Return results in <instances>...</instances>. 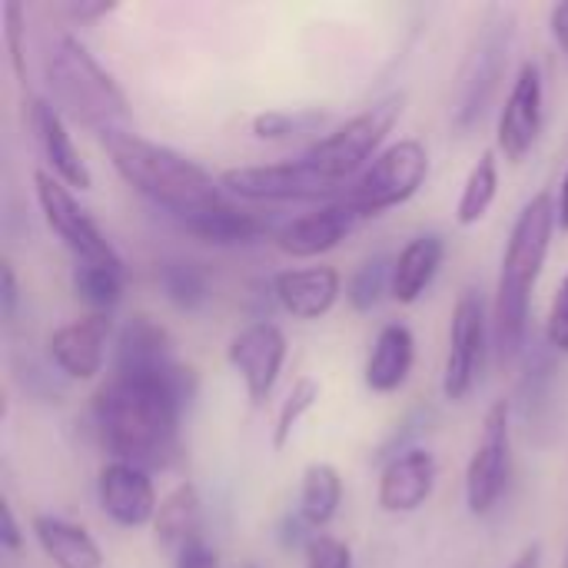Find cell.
Masks as SVG:
<instances>
[{"instance_id": "cell-33", "label": "cell", "mask_w": 568, "mask_h": 568, "mask_svg": "<svg viewBox=\"0 0 568 568\" xmlns=\"http://www.w3.org/2000/svg\"><path fill=\"white\" fill-rule=\"evenodd\" d=\"M23 33H27V20H23V7L17 0L3 3V43H7V57L13 67V77L20 83H27V53H23Z\"/></svg>"}, {"instance_id": "cell-43", "label": "cell", "mask_w": 568, "mask_h": 568, "mask_svg": "<svg viewBox=\"0 0 568 568\" xmlns=\"http://www.w3.org/2000/svg\"><path fill=\"white\" fill-rule=\"evenodd\" d=\"M559 230L568 233V170L562 176V186H559Z\"/></svg>"}, {"instance_id": "cell-7", "label": "cell", "mask_w": 568, "mask_h": 568, "mask_svg": "<svg viewBox=\"0 0 568 568\" xmlns=\"http://www.w3.org/2000/svg\"><path fill=\"white\" fill-rule=\"evenodd\" d=\"M429 176V150L419 140L389 143L349 186L339 200H346L363 220L379 216L393 206L409 203Z\"/></svg>"}, {"instance_id": "cell-24", "label": "cell", "mask_w": 568, "mask_h": 568, "mask_svg": "<svg viewBox=\"0 0 568 568\" xmlns=\"http://www.w3.org/2000/svg\"><path fill=\"white\" fill-rule=\"evenodd\" d=\"M153 532L160 539V546L173 549L176 556L200 542L203 536V503H200V493L193 483H180L156 509V519H153Z\"/></svg>"}, {"instance_id": "cell-8", "label": "cell", "mask_w": 568, "mask_h": 568, "mask_svg": "<svg viewBox=\"0 0 568 568\" xmlns=\"http://www.w3.org/2000/svg\"><path fill=\"white\" fill-rule=\"evenodd\" d=\"M513 473V403L499 399L483 419L476 453L466 466V506L473 516H489L503 499Z\"/></svg>"}, {"instance_id": "cell-25", "label": "cell", "mask_w": 568, "mask_h": 568, "mask_svg": "<svg viewBox=\"0 0 568 568\" xmlns=\"http://www.w3.org/2000/svg\"><path fill=\"white\" fill-rule=\"evenodd\" d=\"M180 223L186 233H193L196 240H203L210 246H246V243L263 236V223L253 213L230 206L226 200L203 210V213H193Z\"/></svg>"}, {"instance_id": "cell-18", "label": "cell", "mask_w": 568, "mask_h": 568, "mask_svg": "<svg viewBox=\"0 0 568 568\" xmlns=\"http://www.w3.org/2000/svg\"><path fill=\"white\" fill-rule=\"evenodd\" d=\"M436 456L423 446L406 449L403 456L389 459L379 473V489H376V503L383 513L389 516H409L416 509H423L436 489Z\"/></svg>"}, {"instance_id": "cell-23", "label": "cell", "mask_w": 568, "mask_h": 568, "mask_svg": "<svg viewBox=\"0 0 568 568\" xmlns=\"http://www.w3.org/2000/svg\"><path fill=\"white\" fill-rule=\"evenodd\" d=\"M30 529L43 556L57 568H106L97 539L83 526L60 516H37Z\"/></svg>"}, {"instance_id": "cell-39", "label": "cell", "mask_w": 568, "mask_h": 568, "mask_svg": "<svg viewBox=\"0 0 568 568\" xmlns=\"http://www.w3.org/2000/svg\"><path fill=\"white\" fill-rule=\"evenodd\" d=\"M176 568H220V559H216V552L200 539V542L186 546V549L176 556Z\"/></svg>"}, {"instance_id": "cell-29", "label": "cell", "mask_w": 568, "mask_h": 568, "mask_svg": "<svg viewBox=\"0 0 568 568\" xmlns=\"http://www.w3.org/2000/svg\"><path fill=\"white\" fill-rule=\"evenodd\" d=\"M496 196H499V160H496V150H486L466 176L463 196L456 203V223L459 226L483 223Z\"/></svg>"}, {"instance_id": "cell-41", "label": "cell", "mask_w": 568, "mask_h": 568, "mask_svg": "<svg viewBox=\"0 0 568 568\" xmlns=\"http://www.w3.org/2000/svg\"><path fill=\"white\" fill-rule=\"evenodd\" d=\"M549 27H552V40L559 43V50L568 57V0L556 3L549 13Z\"/></svg>"}, {"instance_id": "cell-11", "label": "cell", "mask_w": 568, "mask_h": 568, "mask_svg": "<svg viewBox=\"0 0 568 568\" xmlns=\"http://www.w3.org/2000/svg\"><path fill=\"white\" fill-rule=\"evenodd\" d=\"M489 343V320H486V300L479 290L466 286L453 306L449 316V353L443 369V396L459 403L473 393Z\"/></svg>"}, {"instance_id": "cell-44", "label": "cell", "mask_w": 568, "mask_h": 568, "mask_svg": "<svg viewBox=\"0 0 568 568\" xmlns=\"http://www.w3.org/2000/svg\"><path fill=\"white\" fill-rule=\"evenodd\" d=\"M566 568H568V556H566Z\"/></svg>"}, {"instance_id": "cell-14", "label": "cell", "mask_w": 568, "mask_h": 568, "mask_svg": "<svg viewBox=\"0 0 568 568\" xmlns=\"http://www.w3.org/2000/svg\"><path fill=\"white\" fill-rule=\"evenodd\" d=\"M97 503L103 516L123 529H143L156 519V489L146 469L130 463H106L97 476Z\"/></svg>"}, {"instance_id": "cell-37", "label": "cell", "mask_w": 568, "mask_h": 568, "mask_svg": "<svg viewBox=\"0 0 568 568\" xmlns=\"http://www.w3.org/2000/svg\"><path fill=\"white\" fill-rule=\"evenodd\" d=\"M17 303H20L17 273H13V263H10V260H3V263H0V316H3V323H13V316H17Z\"/></svg>"}, {"instance_id": "cell-17", "label": "cell", "mask_w": 568, "mask_h": 568, "mask_svg": "<svg viewBox=\"0 0 568 568\" xmlns=\"http://www.w3.org/2000/svg\"><path fill=\"white\" fill-rule=\"evenodd\" d=\"M359 223H363V216L346 200H333V203H323L313 213H303V216L290 220L276 233V246L286 256L313 260V256H323V253L336 250Z\"/></svg>"}, {"instance_id": "cell-45", "label": "cell", "mask_w": 568, "mask_h": 568, "mask_svg": "<svg viewBox=\"0 0 568 568\" xmlns=\"http://www.w3.org/2000/svg\"><path fill=\"white\" fill-rule=\"evenodd\" d=\"M246 568H256V566H246Z\"/></svg>"}, {"instance_id": "cell-36", "label": "cell", "mask_w": 568, "mask_h": 568, "mask_svg": "<svg viewBox=\"0 0 568 568\" xmlns=\"http://www.w3.org/2000/svg\"><path fill=\"white\" fill-rule=\"evenodd\" d=\"M316 536H320V532H313L300 513L283 516V523H280V529H276V539H280L283 549H303V552H306V546H310Z\"/></svg>"}, {"instance_id": "cell-3", "label": "cell", "mask_w": 568, "mask_h": 568, "mask_svg": "<svg viewBox=\"0 0 568 568\" xmlns=\"http://www.w3.org/2000/svg\"><path fill=\"white\" fill-rule=\"evenodd\" d=\"M100 143L120 180L176 220L223 203L220 180L173 146L153 143L133 130H110L100 136Z\"/></svg>"}, {"instance_id": "cell-1", "label": "cell", "mask_w": 568, "mask_h": 568, "mask_svg": "<svg viewBox=\"0 0 568 568\" xmlns=\"http://www.w3.org/2000/svg\"><path fill=\"white\" fill-rule=\"evenodd\" d=\"M200 379L193 366L170 363L153 376L113 373L93 396V416L103 446L116 463L140 469H166L180 449V419L196 399Z\"/></svg>"}, {"instance_id": "cell-42", "label": "cell", "mask_w": 568, "mask_h": 568, "mask_svg": "<svg viewBox=\"0 0 568 568\" xmlns=\"http://www.w3.org/2000/svg\"><path fill=\"white\" fill-rule=\"evenodd\" d=\"M542 562V549L539 546H526L516 559H513V566L509 568H539Z\"/></svg>"}, {"instance_id": "cell-19", "label": "cell", "mask_w": 568, "mask_h": 568, "mask_svg": "<svg viewBox=\"0 0 568 568\" xmlns=\"http://www.w3.org/2000/svg\"><path fill=\"white\" fill-rule=\"evenodd\" d=\"M170 363H176L173 339L156 320L136 313L120 326V333L113 339V373L153 376V373L166 369Z\"/></svg>"}, {"instance_id": "cell-9", "label": "cell", "mask_w": 568, "mask_h": 568, "mask_svg": "<svg viewBox=\"0 0 568 568\" xmlns=\"http://www.w3.org/2000/svg\"><path fill=\"white\" fill-rule=\"evenodd\" d=\"M33 196L40 203L47 226L73 253L77 263H123L116 246L103 236V230L93 223V216L77 203L73 190L63 186L53 173H47V170L33 173Z\"/></svg>"}, {"instance_id": "cell-27", "label": "cell", "mask_w": 568, "mask_h": 568, "mask_svg": "<svg viewBox=\"0 0 568 568\" xmlns=\"http://www.w3.org/2000/svg\"><path fill=\"white\" fill-rule=\"evenodd\" d=\"M70 286H73V296L90 313L110 316V310L123 300L126 270H123V263H73Z\"/></svg>"}, {"instance_id": "cell-28", "label": "cell", "mask_w": 568, "mask_h": 568, "mask_svg": "<svg viewBox=\"0 0 568 568\" xmlns=\"http://www.w3.org/2000/svg\"><path fill=\"white\" fill-rule=\"evenodd\" d=\"M156 283H160L163 300L183 313H196L210 300L206 270L193 260H163L156 270Z\"/></svg>"}, {"instance_id": "cell-4", "label": "cell", "mask_w": 568, "mask_h": 568, "mask_svg": "<svg viewBox=\"0 0 568 568\" xmlns=\"http://www.w3.org/2000/svg\"><path fill=\"white\" fill-rule=\"evenodd\" d=\"M43 77L53 93V106L63 116L87 130H97L100 136L110 130H123L130 116L126 93L73 33L53 37L43 53Z\"/></svg>"}, {"instance_id": "cell-31", "label": "cell", "mask_w": 568, "mask_h": 568, "mask_svg": "<svg viewBox=\"0 0 568 568\" xmlns=\"http://www.w3.org/2000/svg\"><path fill=\"white\" fill-rule=\"evenodd\" d=\"M320 403V383L313 376H300L293 383V389L286 393L280 413H276V426H273V449H286V443L293 439L296 426L303 423V416Z\"/></svg>"}, {"instance_id": "cell-22", "label": "cell", "mask_w": 568, "mask_h": 568, "mask_svg": "<svg viewBox=\"0 0 568 568\" xmlns=\"http://www.w3.org/2000/svg\"><path fill=\"white\" fill-rule=\"evenodd\" d=\"M446 260V243L439 233H423L409 240L399 256L393 260V300L399 306H413L423 300V293L433 286L439 266Z\"/></svg>"}, {"instance_id": "cell-34", "label": "cell", "mask_w": 568, "mask_h": 568, "mask_svg": "<svg viewBox=\"0 0 568 568\" xmlns=\"http://www.w3.org/2000/svg\"><path fill=\"white\" fill-rule=\"evenodd\" d=\"M303 556H306V568H353V549L326 532H320Z\"/></svg>"}, {"instance_id": "cell-13", "label": "cell", "mask_w": 568, "mask_h": 568, "mask_svg": "<svg viewBox=\"0 0 568 568\" xmlns=\"http://www.w3.org/2000/svg\"><path fill=\"white\" fill-rule=\"evenodd\" d=\"M286 349L290 346H286L283 329L276 323H270V320L250 323L246 329H240L230 339L226 359L240 373V379L246 386V396L256 406L273 393V386H276V379L283 373V363H286Z\"/></svg>"}, {"instance_id": "cell-30", "label": "cell", "mask_w": 568, "mask_h": 568, "mask_svg": "<svg viewBox=\"0 0 568 568\" xmlns=\"http://www.w3.org/2000/svg\"><path fill=\"white\" fill-rule=\"evenodd\" d=\"M386 293H393V263L386 256L366 260L346 283V300L356 313H373Z\"/></svg>"}, {"instance_id": "cell-15", "label": "cell", "mask_w": 568, "mask_h": 568, "mask_svg": "<svg viewBox=\"0 0 568 568\" xmlns=\"http://www.w3.org/2000/svg\"><path fill=\"white\" fill-rule=\"evenodd\" d=\"M113 336V320L106 313H87L83 320H73L50 333L47 353L50 363L67 379H97L106 363V346Z\"/></svg>"}, {"instance_id": "cell-35", "label": "cell", "mask_w": 568, "mask_h": 568, "mask_svg": "<svg viewBox=\"0 0 568 568\" xmlns=\"http://www.w3.org/2000/svg\"><path fill=\"white\" fill-rule=\"evenodd\" d=\"M546 346L552 353L568 356V273L562 276V283L552 296L549 316H546Z\"/></svg>"}, {"instance_id": "cell-16", "label": "cell", "mask_w": 568, "mask_h": 568, "mask_svg": "<svg viewBox=\"0 0 568 568\" xmlns=\"http://www.w3.org/2000/svg\"><path fill=\"white\" fill-rule=\"evenodd\" d=\"M27 120H30V130H33V140L50 166V173L70 186V190H90L93 186V173L87 166V160L80 156L70 130H67V116L53 106V100H43V97H30V106H27Z\"/></svg>"}, {"instance_id": "cell-38", "label": "cell", "mask_w": 568, "mask_h": 568, "mask_svg": "<svg viewBox=\"0 0 568 568\" xmlns=\"http://www.w3.org/2000/svg\"><path fill=\"white\" fill-rule=\"evenodd\" d=\"M60 10H63L70 20L90 23V20H100V17H106V13H113L116 3H110V0H80V3H63Z\"/></svg>"}, {"instance_id": "cell-21", "label": "cell", "mask_w": 568, "mask_h": 568, "mask_svg": "<svg viewBox=\"0 0 568 568\" xmlns=\"http://www.w3.org/2000/svg\"><path fill=\"white\" fill-rule=\"evenodd\" d=\"M413 363H416V336H413V329L403 326V323L383 326L376 343H373V353L366 359V369H363L366 389H373L379 396L396 393L399 386H406V379L413 373Z\"/></svg>"}, {"instance_id": "cell-26", "label": "cell", "mask_w": 568, "mask_h": 568, "mask_svg": "<svg viewBox=\"0 0 568 568\" xmlns=\"http://www.w3.org/2000/svg\"><path fill=\"white\" fill-rule=\"evenodd\" d=\"M339 506H343V476H339V469L333 463H310L303 469L296 513L316 532V529H326L336 519Z\"/></svg>"}, {"instance_id": "cell-40", "label": "cell", "mask_w": 568, "mask_h": 568, "mask_svg": "<svg viewBox=\"0 0 568 568\" xmlns=\"http://www.w3.org/2000/svg\"><path fill=\"white\" fill-rule=\"evenodd\" d=\"M20 542H23V536H20V526H17V519H13V509H10V503H3V506H0V546H3L7 552H17Z\"/></svg>"}, {"instance_id": "cell-10", "label": "cell", "mask_w": 568, "mask_h": 568, "mask_svg": "<svg viewBox=\"0 0 568 568\" xmlns=\"http://www.w3.org/2000/svg\"><path fill=\"white\" fill-rule=\"evenodd\" d=\"M220 186L250 203H296V200H329L346 190L323 180L303 156L266 166H236L220 176Z\"/></svg>"}, {"instance_id": "cell-2", "label": "cell", "mask_w": 568, "mask_h": 568, "mask_svg": "<svg viewBox=\"0 0 568 568\" xmlns=\"http://www.w3.org/2000/svg\"><path fill=\"white\" fill-rule=\"evenodd\" d=\"M556 226H559V203L552 200L549 190L536 193L513 223L503 253L499 283H496V306H493V343L503 363L526 353L532 286L542 276Z\"/></svg>"}, {"instance_id": "cell-5", "label": "cell", "mask_w": 568, "mask_h": 568, "mask_svg": "<svg viewBox=\"0 0 568 568\" xmlns=\"http://www.w3.org/2000/svg\"><path fill=\"white\" fill-rule=\"evenodd\" d=\"M513 47H516V13L499 3L486 7L456 80L453 123L459 130H473L489 113L499 83L509 70Z\"/></svg>"}, {"instance_id": "cell-6", "label": "cell", "mask_w": 568, "mask_h": 568, "mask_svg": "<svg viewBox=\"0 0 568 568\" xmlns=\"http://www.w3.org/2000/svg\"><path fill=\"white\" fill-rule=\"evenodd\" d=\"M403 113V97H386L379 103H373L369 110H363L359 116L346 120L339 130H333L329 136L316 140L303 160L333 186L346 190L383 150L386 136L393 133L396 120Z\"/></svg>"}, {"instance_id": "cell-20", "label": "cell", "mask_w": 568, "mask_h": 568, "mask_svg": "<svg viewBox=\"0 0 568 568\" xmlns=\"http://www.w3.org/2000/svg\"><path fill=\"white\" fill-rule=\"evenodd\" d=\"M343 293V280L333 266L283 270L273 276L276 303L296 320H323Z\"/></svg>"}, {"instance_id": "cell-32", "label": "cell", "mask_w": 568, "mask_h": 568, "mask_svg": "<svg viewBox=\"0 0 568 568\" xmlns=\"http://www.w3.org/2000/svg\"><path fill=\"white\" fill-rule=\"evenodd\" d=\"M323 113L320 110H266L253 116V136L256 140H290L300 133H313L316 126H323Z\"/></svg>"}, {"instance_id": "cell-12", "label": "cell", "mask_w": 568, "mask_h": 568, "mask_svg": "<svg viewBox=\"0 0 568 568\" xmlns=\"http://www.w3.org/2000/svg\"><path fill=\"white\" fill-rule=\"evenodd\" d=\"M542 123H546V80L539 63L526 60L499 110L496 153H503L509 163H523L539 143Z\"/></svg>"}]
</instances>
